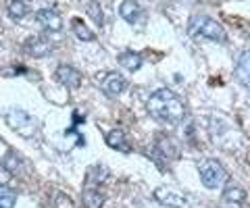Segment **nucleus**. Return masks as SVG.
I'll list each match as a JSON object with an SVG mask.
<instances>
[{"label":"nucleus","instance_id":"1","mask_svg":"<svg viewBox=\"0 0 250 208\" xmlns=\"http://www.w3.org/2000/svg\"><path fill=\"white\" fill-rule=\"evenodd\" d=\"M150 117L156 121H163V123H171V125H177L182 123L186 117V106L184 102L179 100V96L175 94L173 90H156L154 94L148 98V104H146Z\"/></svg>","mask_w":250,"mask_h":208},{"label":"nucleus","instance_id":"2","mask_svg":"<svg viewBox=\"0 0 250 208\" xmlns=\"http://www.w3.org/2000/svg\"><path fill=\"white\" fill-rule=\"evenodd\" d=\"M188 34L192 38H205L210 42H225V29L219 25L215 19L205 17V15H198V17H192L190 25H188Z\"/></svg>","mask_w":250,"mask_h":208},{"label":"nucleus","instance_id":"3","mask_svg":"<svg viewBox=\"0 0 250 208\" xmlns=\"http://www.w3.org/2000/svg\"><path fill=\"white\" fill-rule=\"evenodd\" d=\"M198 173H200V179L205 183V188H208V189H217L228 181V171H225L223 165L219 163L217 158L202 160L198 167Z\"/></svg>","mask_w":250,"mask_h":208},{"label":"nucleus","instance_id":"4","mask_svg":"<svg viewBox=\"0 0 250 208\" xmlns=\"http://www.w3.org/2000/svg\"><path fill=\"white\" fill-rule=\"evenodd\" d=\"M154 198L156 202L163 204V206H173V208H188V198L184 194H179L173 188H167V186H161L154 189Z\"/></svg>","mask_w":250,"mask_h":208},{"label":"nucleus","instance_id":"5","mask_svg":"<svg viewBox=\"0 0 250 208\" xmlns=\"http://www.w3.org/2000/svg\"><path fill=\"white\" fill-rule=\"evenodd\" d=\"M6 123H9L11 129L19 132L21 135H27L25 133V127L27 125H36L34 119H31L25 111H19V109H11L9 113H6Z\"/></svg>","mask_w":250,"mask_h":208},{"label":"nucleus","instance_id":"6","mask_svg":"<svg viewBox=\"0 0 250 208\" xmlns=\"http://www.w3.org/2000/svg\"><path fill=\"white\" fill-rule=\"evenodd\" d=\"M25 50L29 57L34 58H44V57H50L52 55V44L46 40V38H31V40H27L25 44Z\"/></svg>","mask_w":250,"mask_h":208},{"label":"nucleus","instance_id":"7","mask_svg":"<svg viewBox=\"0 0 250 208\" xmlns=\"http://www.w3.org/2000/svg\"><path fill=\"white\" fill-rule=\"evenodd\" d=\"M36 21L46 29V32H61L62 21L59 17V13H54L52 9H42L36 13Z\"/></svg>","mask_w":250,"mask_h":208},{"label":"nucleus","instance_id":"8","mask_svg":"<svg viewBox=\"0 0 250 208\" xmlns=\"http://www.w3.org/2000/svg\"><path fill=\"white\" fill-rule=\"evenodd\" d=\"M57 79H59L65 88H80V83H82V73L77 71L75 67L61 65V67L57 69Z\"/></svg>","mask_w":250,"mask_h":208},{"label":"nucleus","instance_id":"9","mask_svg":"<svg viewBox=\"0 0 250 208\" xmlns=\"http://www.w3.org/2000/svg\"><path fill=\"white\" fill-rule=\"evenodd\" d=\"M100 88H103L106 96H119L125 90V79L121 73H108L103 79V83H100Z\"/></svg>","mask_w":250,"mask_h":208},{"label":"nucleus","instance_id":"10","mask_svg":"<svg viewBox=\"0 0 250 208\" xmlns=\"http://www.w3.org/2000/svg\"><path fill=\"white\" fill-rule=\"evenodd\" d=\"M119 15H121L123 21L138 23L140 17H142V9H140V4L134 2V0H123L121 6H119Z\"/></svg>","mask_w":250,"mask_h":208},{"label":"nucleus","instance_id":"11","mask_svg":"<svg viewBox=\"0 0 250 208\" xmlns=\"http://www.w3.org/2000/svg\"><path fill=\"white\" fill-rule=\"evenodd\" d=\"M106 144L111 146L113 150H119V152H129V142L125 137V132L121 129H113V132L106 133Z\"/></svg>","mask_w":250,"mask_h":208},{"label":"nucleus","instance_id":"12","mask_svg":"<svg viewBox=\"0 0 250 208\" xmlns=\"http://www.w3.org/2000/svg\"><path fill=\"white\" fill-rule=\"evenodd\" d=\"M82 202L85 208H103L104 196H103V191H98L96 188H85L82 194Z\"/></svg>","mask_w":250,"mask_h":208},{"label":"nucleus","instance_id":"13","mask_svg":"<svg viewBox=\"0 0 250 208\" xmlns=\"http://www.w3.org/2000/svg\"><path fill=\"white\" fill-rule=\"evenodd\" d=\"M236 75L238 79L244 83V88L250 90V50H246L244 55L238 58V67H236Z\"/></svg>","mask_w":250,"mask_h":208},{"label":"nucleus","instance_id":"14","mask_svg":"<svg viewBox=\"0 0 250 208\" xmlns=\"http://www.w3.org/2000/svg\"><path fill=\"white\" fill-rule=\"evenodd\" d=\"M117 60H119V65L125 67L127 71H138V69L142 67V57H140L138 52H134V50L121 52V55L117 57Z\"/></svg>","mask_w":250,"mask_h":208},{"label":"nucleus","instance_id":"15","mask_svg":"<svg viewBox=\"0 0 250 208\" xmlns=\"http://www.w3.org/2000/svg\"><path fill=\"white\" fill-rule=\"evenodd\" d=\"M2 169L9 175H21L23 173V169H25V165L21 163V158L19 156H15L13 152H9L6 156L2 158Z\"/></svg>","mask_w":250,"mask_h":208},{"label":"nucleus","instance_id":"16","mask_svg":"<svg viewBox=\"0 0 250 208\" xmlns=\"http://www.w3.org/2000/svg\"><path fill=\"white\" fill-rule=\"evenodd\" d=\"M27 13H29V4L25 2V0H11L9 2V15L15 21L25 19Z\"/></svg>","mask_w":250,"mask_h":208},{"label":"nucleus","instance_id":"17","mask_svg":"<svg viewBox=\"0 0 250 208\" xmlns=\"http://www.w3.org/2000/svg\"><path fill=\"white\" fill-rule=\"evenodd\" d=\"M15 204H17V194L0 183V208H15Z\"/></svg>","mask_w":250,"mask_h":208},{"label":"nucleus","instance_id":"18","mask_svg":"<svg viewBox=\"0 0 250 208\" xmlns=\"http://www.w3.org/2000/svg\"><path fill=\"white\" fill-rule=\"evenodd\" d=\"M223 200L225 202H236V204H244L246 202V191L242 188H228L223 191Z\"/></svg>","mask_w":250,"mask_h":208},{"label":"nucleus","instance_id":"19","mask_svg":"<svg viewBox=\"0 0 250 208\" xmlns=\"http://www.w3.org/2000/svg\"><path fill=\"white\" fill-rule=\"evenodd\" d=\"M159 152L165 154L167 158H173V156H177V154H179V152H177V146L171 142L169 137H163V140L159 142Z\"/></svg>","mask_w":250,"mask_h":208},{"label":"nucleus","instance_id":"20","mask_svg":"<svg viewBox=\"0 0 250 208\" xmlns=\"http://www.w3.org/2000/svg\"><path fill=\"white\" fill-rule=\"evenodd\" d=\"M73 32H75V36L80 38L82 42H90V40H94V34L83 25L82 21H73Z\"/></svg>","mask_w":250,"mask_h":208},{"label":"nucleus","instance_id":"21","mask_svg":"<svg viewBox=\"0 0 250 208\" xmlns=\"http://www.w3.org/2000/svg\"><path fill=\"white\" fill-rule=\"evenodd\" d=\"M88 13L94 17V23L96 25H103L104 23V19H103V11H100V6H98V2H92V4H88Z\"/></svg>","mask_w":250,"mask_h":208},{"label":"nucleus","instance_id":"22","mask_svg":"<svg viewBox=\"0 0 250 208\" xmlns=\"http://www.w3.org/2000/svg\"><path fill=\"white\" fill-rule=\"evenodd\" d=\"M57 206H59V208H73V202H71V200H69L65 194H59V196H57Z\"/></svg>","mask_w":250,"mask_h":208}]
</instances>
